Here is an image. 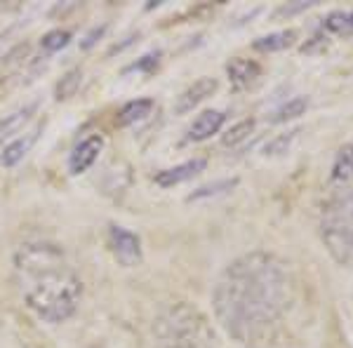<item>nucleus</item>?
Listing matches in <instances>:
<instances>
[{
    "label": "nucleus",
    "instance_id": "nucleus-22",
    "mask_svg": "<svg viewBox=\"0 0 353 348\" xmlns=\"http://www.w3.org/2000/svg\"><path fill=\"white\" fill-rule=\"evenodd\" d=\"M294 134H297V130L294 132H288V134H283V136H278L276 141H271L269 146H266V153H281V148H285L290 146V141L294 139Z\"/></svg>",
    "mask_w": 353,
    "mask_h": 348
},
{
    "label": "nucleus",
    "instance_id": "nucleus-6",
    "mask_svg": "<svg viewBox=\"0 0 353 348\" xmlns=\"http://www.w3.org/2000/svg\"><path fill=\"white\" fill-rule=\"evenodd\" d=\"M217 92V81L214 78H198L196 83L189 85V88L184 90L179 96H176L174 101V113H179V116H184V113L193 111L198 104H203L208 96H212Z\"/></svg>",
    "mask_w": 353,
    "mask_h": 348
},
{
    "label": "nucleus",
    "instance_id": "nucleus-13",
    "mask_svg": "<svg viewBox=\"0 0 353 348\" xmlns=\"http://www.w3.org/2000/svg\"><path fill=\"white\" fill-rule=\"evenodd\" d=\"M323 214L332 216V219H337L341 224L353 228V191H346L334 198V201H330L327 207L323 209Z\"/></svg>",
    "mask_w": 353,
    "mask_h": 348
},
{
    "label": "nucleus",
    "instance_id": "nucleus-2",
    "mask_svg": "<svg viewBox=\"0 0 353 348\" xmlns=\"http://www.w3.org/2000/svg\"><path fill=\"white\" fill-rule=\"evenodd\" d=\"M14 280L26 306L45 323L76 316L83 283L64 249L54 243H24L14 252Z\"/></svg>",
    "mask_w": 353,
    "mask_h": 348
},
{
    "label": "nucleus",
    "instance_id": "nucleus-14",
    "mask_svg": "<svg viewBox=\"0 0 353 348\" xmlns=\"http://www.w3.org/2000/svg\"><path fill=\"white\" fill-rule=\"evenodd\" d=\"M294 38H297V31L288 28V31H276V33H269V36L257 38V41L252 43V48L259 50V52H278V50L290 48V45L294 43Z\"/></svg>",
    "mask_w": 353,
    "mask_h": 348
},
{
    "label": "nucleus",
    "instance_id": "nucleus-18",
    "mask_svg": "<svg viewBox=\"0 0 353 348\" xmlns=\"http://www.w3.org/2000/svg\"><path fill=\"white\" fill-rule=\"evenodd\" d=\"M252 130H254L252 121H243V123L233 125L229 132L224 134V139H221V141H224V146H238L241 141H245L250 134H252Z\"/></svg>",
    "mask_w": 353,
    "mask_h": 348
},
{
    "label": "nucleus",
    "instance_id": "nucleus-4",
    "mask_svg": "<svg viewBox=\"0 0 353 348\" xmlns=\"http://www.w3.org/2000/svg\"><path fill=\"white\" fill-rule=\"evenodd\" d=\"M109 247L113 256L121 261L123 266H137L141 261V240L139 236L123 226L113 224L109 228Z\"/></svg>",
    "mask_w": 353,
    "mask_h": 348
},
{
    "label": "nucleus",
    "instance_id": "nucleus-10",
    "mask_svg": "<svg viewBox=\"0 0 353 348\" xmlns=\"http://www.w3.org/2000/svg\"><path fill=\"white\" fill-rule=\"evenodd\" d=\"M226 71H229V78L233 81L236 88H250V85L261 76V66L257 64V61L243 59V57L231 59L229 66H226Z\"/></svg>",
    "mask_w": 353,
    "mask_h": 348
},
{
    "label": "nucleus",
    "instance_id": "nucleus-5",
    "mask_svg": "<svg viewBox=\"0 0 353 348\" xmlns=\"http://www.w3.org/2000/svg\"><path fill=\"white\" fill-rule=\"evenodd\" d=\"M104 151V136L101 134H90L71 151L68 158V172L71 174H83L97 163L99 153Z\"/></svg>",
    "mask_w": 353,
    "mask_h": 348
},
{
    "label": "nucleus",
    "instance_id": "nucleus-12",
    "mask_svg": "<svg viewBox=\"0 0 353 348\" xmlns=\"http://www.w3.org/2000/svg\"><path fill=\"white\" fill-rule=\"evenodd\" d=\"M153 99H134V101H128L121 111H118V118L116 123L121 125V127H128V125H134L139 121H144L146 116H151L153 111Z\"/></svg>",
    "mask_w": 353,
    "mask_h": 348
},
{
    "label": "nucleus",
    "instance_id": "nucleus-15",
    "mask_svg": "<svg viewBox=\"0 0 353 348\" xmlns=\"http://www.w3.org/2000/svg\"><path fill=\"white\" fill-rule=\"evenodd\" d=\"M353 179V144H344L334 156L332 163V181H351Z\"/></svg>",
    "mask_w": 353,
    "mask_h": 348
},
{
    "label": "nucleus",
    "instance_id": "nucleus-9",
    "mask_svg": "<svg viewBox=\"0 0 353 348\" xmlns=\"http://www.w3.org/2000/svg\"><path fill=\"white\" fill-rule=\"evenodd\" d=\"M226 121V113L217 111V108H210V111H203L196 121L191 123L189 132H186V139L189 141H205L212 134H217L221 130V125Z\"/></svg>",
    "mask_w": 353,
    "mask_h": 348
},
{
    "label": "nucleus",
    "instance_id": "nucleus-16",
    "mask_svg": "<svg viewBox=\"0 0 353 348\" xmlns=\"http://www.w3.org/2000/svg\"><path fill=\"white\" fill-rule=\"evenodd\" d=\"M306 108H309V99L306 96H292L290 101H285L276 113H273V123H288L294 121V118L304 116Z\"/></svg>",
    "mask_w": 353,
    "mask_h": 348
},
{
    "label": "nucleus",
    "instance_id": "nucleus-23",
    "mask_svg": "<svg viewBox=\"0 0 353 348\" xmlns=\"http://www.w3.org/2000/svg\"><path fill=\"white\" fill-rule=\"evenodd\" d=\"M346 17H349V26L353 28V12H351V14H346Z\"/></svg>",
    "mask_w": 353,
    "mask_h": 348
},
{
    "label": "nucleus",
    "instance_id": "nucleus-1",
    "mask_svg": "<svg viewBox=\"0 0 353 348\" xmlns=\"http://www.w3.org/2000/svg\"><path fill=\"white\" fill-rule=\"evenodd\" d=\"M299 304V278L290 261L271 252L233 259L212 287L219 327L245 348H271L285 336Z\"/></svg>",
    "mask_w": 353,
    "mask_h": 348
},
{
    "label": "nucleus",
    "instance_id": "nucleus-3",
    "mask_svg": "<svg viewBox=\"0 0 353 348\" xmlns=\"http://www.w3.org/2000/svg\"><path fill=\"white\" fill-rule=\"evenodd\" d=\"M158 348H221L219 336L196 306L176 304L156 323Z\"/></svg>",
    "mask_w": 353,
    "mask_h": 348
},
{
    "label": "nucleus",
    "instance_id": "nucleus-11",
    "mask_svg": "<svg viewBox=\"0 0 353 348\" xmlns=\"http://www.w3.org/2000/svg\"><path fill=\"white\" fill-rule=\"evenodd\" d=\"M36 108H38L36 104H26L24 108H17L14 113L5 116L3 121H0V144H5V141L12 139L19 130H24V125L31 121V116L36 113Z\"/></svg>",
    "mask_w": 353,
    "mask_h": 348
},
{
    "label": "nucleus",
    "instance_id": "nucleus-21",
    "mask_svg": "<svg viewBox=\"0 0 353 348\" xmlns=\"http://www.w3.org/2000/svg\"><path fill=\"white\" fill-rule=\"evenodd\" d=\"M325 28H330V31H337V33H341V31H346V28H351L349 26V17L346 14H341V12H332L325 19V24H323Z\"/></svg>",
    "mask_w": 353,
    "mask_h": 348
},
{
    "label": "nucleus",
    "instance_id": "nucleus-7",
    "mask_svg": "<svg viewBox=\"0 0 353 348\" xmlns=\"http://www.w3.org/2000/svg\"><path fill=\"white\" fill-rule=\"evenodd\" d=\"M205 167H208L205 158H193V161H186L181 165H174V167L163 170V172H158L153 179H156V184L161 188H172L176 184H184V181L193 179L196 174H201Z\"/></svg>",
    "mask_w": 353,
    "mask_h": 348
},
{
    "label": "nucleus",
    "instance_id": "nucleus-20",
    "mask_svg": "<svg viewBox=\"0 0 353 348\" xmlns=\"http://www.w3.org/2000/svg\"><path fill=\"white\" fill-rule=\"evenodd\" d=\"M238 184V179H229V181H219V184H212V186H203L198 188V193H193L189 201H198V198H208V196H214V193H221V191H231L233 186Z\"/></svg>",
    "mask_w": 353,
    "mask_h": 348
},
{
    "label": "nucleus",
    "instance_id": "nucleus-8",
    "mask_svg": "<svg viewBox=\"0 0 353 348\" xmlns=\"http://www.w3.org/2000/svg\"><path fill=\"white\" fill-rule=\"evenodd\" d=\"M43 130H45V121L38 123L33 130H28L24 136H17L14 141H10V144L5 146V151L0 153V165H3V167H14V165L33 148V144L38 141V134H41Z\"/></svg>",
    "mask_w": 353,
    "mask_h": 348
},
{
    "label": "nucleus",
    "instance_id": "nucleus-17",
    "mask_svg": "<svg viewBox=\"0 0 353 348\" xmlns=\"http://www.w3.org/2000/svg\"><path fill=\"white\" fill-rule=\"evenodd\" d=\"M81 81H83L81 68H73V71H68L66 76L59 81V85H57V99H68V96L76 94L78 88H81Z\"/></svg>",
    "mask_w": 353,
    "mask_h": 348
},
{
    "label": "nucleus",
    "instance_id": "nucleus-19",
    "mask_svg": "<svg viewBox=\"0 0 353 348\" xmlns=\"http://www.w3.org/2000/svg\"><path fill=\"white\" fill-rule=\"evenodd\" d=\"M68 41H71V33L57 28V31H50V33H45V36H43V50H45V52H57V50L66 48Z\"/></svg>",
    "mask_w": 353,
    "mask_h": 348
}]
</instances>
